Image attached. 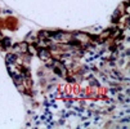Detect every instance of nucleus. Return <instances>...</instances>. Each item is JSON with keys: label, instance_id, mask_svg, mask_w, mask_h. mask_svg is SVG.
I'll use <instances>...</instances> for the list:
<instances>
[{"label": "nucleus", "instance_id": "nucleus-1", "mask_svg": "<svg viewBox=\"0 0 130 129\" xmlns=\"http://www.w3.org/2000/svg\"><path fill=\"white\" fill-rule=\"evenodd\" d=\"M16 61V55H13V54H8L7 55V62H8V64H10L12 62H14Z\"/></svg>", "mask_w": 130, "mask_h": 129}]
</instances>
